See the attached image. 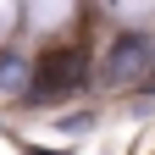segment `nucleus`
Instances as JSON below:
<instances>
[{
  "instance_id": "f257e3e1",
  "label": "nucleus",
  "mask_w": 155,
  "mask_h": 155,
  "mask_svg": "<svg viewBox=\"0 0 155 155\" xmlns=\"http://www.w3.org/2000/svg\"><path fill=\"white\" fill-rule=\"evenodd\" d=\"M83 83H89V50H83V45H50V50L28 67L22 94H28L33 105H55V100H67V94L83 89Z\"/></svg>"
},
{
  "instance_id": "f03ea898",
  "label": "nucleus",
  "mask_w": 155,
  "mask_h": 155,
  "mask_svg": "<svg viewBox=\"0 0 155 155\" xmlns=\"http://www.w3.org/2000/svg\"><path fill=\"white\" fill-rule=\"evenodd\" d=\"M100 83L105 89H133V83H144V72H155V39L150 33H116L105 55H100Z\"/></svg>"
},
{
  "instance_id": "7ed1b4c3",
  "label": "nucleus",
  "mask_w": 155,
  "mask_h": 155,
  "mask_svg": "<svg viewBox=\"0 0 155 155\" xmlns=\"http://www.w3.org/2000/svg\"><path fill=\"white\" fill-rule=\"evenodd\" d=\"M0 83H22V61L17 55H0Z\"/></svg>"
}]
</instances>
